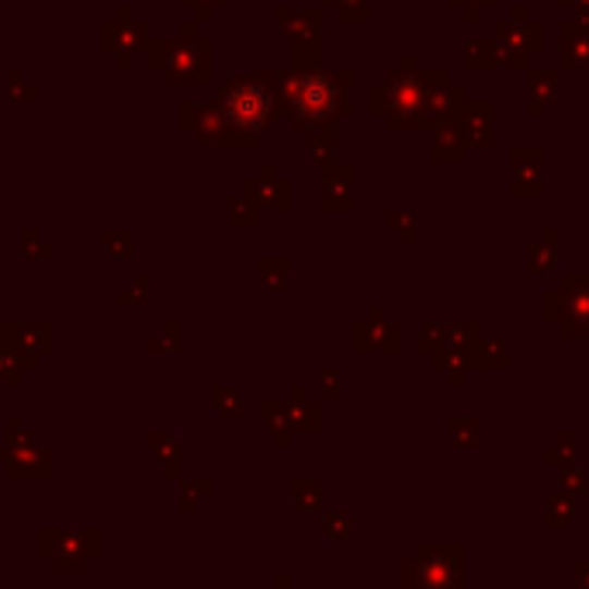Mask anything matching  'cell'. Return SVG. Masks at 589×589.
<instances>
[{
  "instance_id": "1",
  "label": "cell",
  "mask_w": 589,
  "mask_h": 589,
  "mask_svg": "<svg viewBox=\"0 0 589 589\" xmlns=\"http://www.w3.org/2000/svg\"><path fill=\"white\" fill-rule=\"evenodd\" d=\"M35 551H39L42 562L52 565L56 576H81L87 562L101 555V530L98 527H84V530L39 527Z\"/></svg>"
},
{
  "instance_id": "2",
  "label": "cell",
  "mask_w": 589,
  "mask_h": 589,
  "mask_svg": "<svg viewBox=\"0 0 589 589\" xmlns=\"http://www.w3.org/2000/svg\"><path fill=\"white\" fill-rule=\"evenodd\" d=\"M281 98L298 125H316L336 115V108L344 105V87L330 73H298L284 81Z\"/></svg>"
},
{
  "instance_id": "3",
  "label": "cell",
  "mask_w": 589,
  "mask_h": 589,
  "mask_svg": "<svg viewBox=\"0 0 589 589\" xmlns=\"http://www.w3.org/2000/svg\"><path fill=\"white\" fill-rule=\"evenodd\" d=\"M222 115L236 128L240 136H257L271 125L274 115V94L268 90L263 81H230L219 94Z\"/></svg>"
},
{
  "instance_id": "4",
  "label": "cell",
  "mask_w": 589,
  "mask_h": 589,
  "mask_svg": "<svg viewBox=\"0 0 589 589\" xmlns=\"http://www.w3.org/2000/svg\"><path fill=\"white\" fill-rule=\"evenodd\" d=\"M149 63L167 73V81H205L208 77V42H157Z\"/></svg>"
},
{
  "instance_id": "5",
  "label": "cell",
  "mask_w": 589,
  "mask_h": 589,
  "mask_svg": "<svg viewBox=\"0 0 589 589\" xmlns=\"http://www.w3.org/2000/svg\"><path fill=\"white\" fill-rule=\"evenodd\" d=\"M4 475L11 482H52L56 479V451L35 444L17 454V458H11L4 465Z\"/></svg>"
},
{
  "instance_id": "6",
  "label": "cell",
  "mask_w": 589,
  "mask_h": 589,
  "mask_svg": "<svg viewBox=\"0 0 589 589\" xmlns=\"http://www.w3.org/2000/svg\"><path fill=\"white\" fill-rule=\"evenodd\" d=\"M14 344L35 368H39L56 351V327L49 319H22V322H14Z\"/></svg>"
},
{
  "instance_id": "7",
  "label": "cell",
  "mask_w": 589,
  "mask_h": 589,
  "mask_svg": "<svg viewBox=\"0 0 589 589\" xmlns=\"http://www.w3.org/2000/svg\"><path fill=\"white\" fill-rule=\"evenodd\" d=\"M28 371H39L14 344V319H0V385L17 389Z\"/></svg>"
},
{
  "instance_id": "8",
  "label": "cell",
  "mask_w": 589,
  "mask_h": 589,
  "mask_svg": "<svg viewBox=\"0 0 589 589\" xmlns=\"http://www.w3.org/2000/svg\"><path fill=\"white\" fill-rule=\"evenodd\" d=\"M143 35H146L143 25H132V22H125V17H122V22L105 28V49L115 52L122 66H132V49L143 46Z\"/></svg>"
},
{
  "instance_id": "9",
  "label": "cell",
  "mask_w": 589,
  "mask_h": 589,
  "mask_svg": "<svg viewBox=\"0 0 589 589\" xmlns=\"http://www.w3.org/2000/svg\"><path fill=\"white\" fill-rule=\"evenodd\" d=\"M424 98H427L424 84L416 77H398L392 84V108L398 111V115H413V111H420Z\"/></svg>"
},
{
  "instance_id": "10",
  "label": "cell",
  "mask_w": 589,
  "mask_h": 589,
  "mask_svg": "<svg viewBox=\"0 0 589 589\" xmlns=\"http://www.w3.org/2000/svg\"><path fill=\"white\" fill-rule=\"evenodd\" d=\"M22 257L25 260H52L56 257V243H46L39 236V230L28 225V230L22 233Z\"/></svg>"
},
{
  "instance_id": "11",
  "label": "cell",
  "mask_w": 589,
  "mask_h": 589,
  "mask_svg": "<svg viewBox=\"0 0 589 589\" xmlns=\"http://www.w3.org/2000/svg\"><path fill=\"white\" fill-rule=\"evenodd\" d=\"M101 243H105L108 257H132V233H125V230H105Z\"/></svg>"
},
{
  "instance_id": "12",
  "label": "cell",
  "mask_w": 589,
  "mask_h": 589,
  "mask_svg": "<svg viewBox=\"0 0 589 589\" xmlns=\"http://www.w3.org/2000/svg\"><path fill=\"white\" fill-rule=\"evenodd\" d=\"M8 98L11 101H35L39 98V90L25 84L22 70H8Z\"/></svg>"
},
{
  "instance_id": "13",
  "label": "cell",
  "mask_w": 589,
  "mask_h": 589,
  "mask_svg": "<svg viewBox=\"0 0 589 589\" xmlns=\"http://www.w3.org/2000/svg\"><path fill=\"white\" fill-rule=\"evenodd\" d=\"M17 433H25L22 416H8V424H4V437H17Z\"/></svg>"
}]
</instances>
